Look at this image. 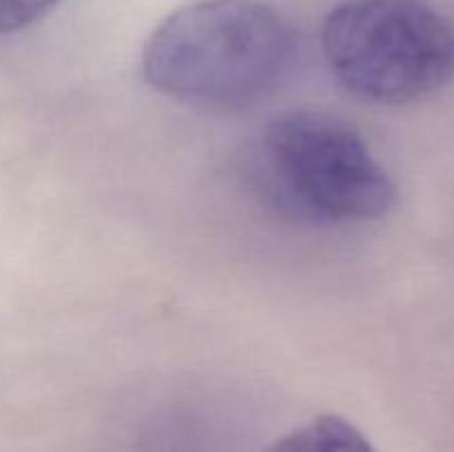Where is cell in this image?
Returning a JSON list of instances; mask_svg holds the SVG:
<instances>
[{
    "label": "cell",
    "mask_w": 454,
    "mask_h": 452,
    "mask_svg": "<svg viewBox=\"0 0 454 452\" xmlns=\"http://www.w3.org/2000/svg\"><path fill=\"white\" fill-rule=\"evenodd\" d=\"M333 78L372 105H406L454 78V27L424 0H346L324 20Z\"/></svg>",
    "instance_id": "obj_3"
},
{
    "label": "cell",
    "mask_w": 454,
    "mask_h": 452,
    "mask_svg": "<svg viewBox=\"0 0 454 452\" xmlns=\"http://www.w3.org/2000/svg\"><path fill=\"white\" fill-rule=\"evenodd\" d=\"M62 0H0V34H13L34 25Z\"/></svg>",
    "instance_id": "obj_5"
},
{
    "label": "cell",
    "mask_w": 454,
    "mask_h": 452,
    "mask_svg": "<svg viewBox=\"0 0 454 452\" xmlns=\"http://www.w3.org/2000/svg\"><path fill=\"white\" fill-rule=\"evenodd\" d=\"M257 198L295 224L371 222L397 204V186L353 122L297 109L270 120L248 155Z\"/></svg>",
    "instance_id": "obj_2"
},
{
    "label": "cell",
    "mask_w": 454,
    "mask_h": 452,
    "mask_svg": "<svg viewBox=\"0 0 454 452\" xmlns=\"http://www.w3.org/2000/svg\"><path fill=\"white\" fill-rule=\"evenodd\" d=\"M269 452H377L362 430L337 415H322L291 430Z\"/></svg>",
    "instance_id": "obj_4"
},
{
    "label": "cell",
    "mask_w": 454,
    "mask_h": 452,
    "mask_svg": "<svg viewBox=\"0 0 454 452\" xmlns=\"http://www.w3.org/2000/svg\"><path fill=\"white\" fill-rule=\"evenodd\" d=\"M297 34L270 4L200 0L164 18L142 49V74L164 96L211 109H244L282 87Z\"/></svg>",
    "instance_id": "obj_1"
}]
</instances>
